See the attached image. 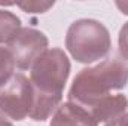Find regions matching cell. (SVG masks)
I'll return each mask as SVG.
<instances>
[{"label": "cell", "mask_w": 128, "mask_h": 126, "mask_svg": "<svg viewBox=\"0 0 128 126\" xmlns=\"http://www.w3.org/2000/svg\"><path fill=\"white\" fill-rule=\"evenodd\" d=\"M30 70L33 107L28 117L36 122H43L60 107L64 86L70 74V61L63 49L52 48L48 49Z\"/></svg>", "instance_id": "cell-1"}, {"label": "cell", "mask_w": 128, "mask_h": 126, "mask_svg": "<svg viewBox=\"0 0 128 126\" xmlns=\"http://www.w3.org/2000/svg\"><path fill=\"white\" fill-rule=\"evenodd\" d=\"M128 83V63L119 55H112L94 67L84 68L72 83L68 102L82 108L109 96L112 91L124 89Z\"/></svg>", "instance_id": "cell-2"}, {"label": "cell", "mask_w": 128, "mask_h": 126, "mask_svg": "<svg viewBox=\"0 0 128 126\" xmlns=\"http://www.w3.org/2000/svg\"><path fill=\"white\" fill-rule=\"evenodd\" d=\"M66 46L78 63H96L104 58L112 49L110 33L100 21L79 19L68 27Z\"/></svg>", "instance_id": "cell-3"}, {"label": "cell", "mask_w": 128, "mask_h": 126, "mask_svg": "<svg viewBox=\"0 0 128 126\" xmlns=\"http://www.w3.org/2000/svg\"><path fill=\"white\" fill-rule=\"evenodd\" d=\"M33 107V88L30 80L18 73L0 86V111L14 120H24Z\"/></svg>", "instance_id": "cell-4"}, {"label": "cell", "mask_w": 128, "mask_h": 126, "mask_svg": "<svg viewBox=\"0 0 128 126\" xmlns=\"http://www.w3.org/2000/svg\"><path fill=\"white\" fill-rule=\"evenodd\" d=\"M8 49L20 70H28L48 51V37L36 28H21Z\"/></svg>", "instance_id": "cell-5"}, {"label": "cell", "mask_w": 128, "mask_h": 126, "mask_svg": "<svg viewBox=\"0 0 128 126\" xmlns=\"http://www.w3.org/2000/svg\"><path fill=\"white\" fill-rule=\"evenodd\" d=\"M84 110L90 114L92 126H118L128 110V99L124 95H109Z\"/></svg>", "instance_id": "cell-6"}, {"label": "cell", "mask_w": 128, "mask_h": 126, "mask_svg": "<svg viewBox=\"0 0 128 126\" xmlns=\"http://www.w3.org/2000/svg\"><path fill=\"white\" fill-rule=\"evenodd\" d=\"M49 126H92L90 114L73 102H66L52 114Z\"/></svg>", "instance_id": "cell-7"}, {"label": "cell", "mask_w": 128, "mask_h": 126, "mask_svg": "<svg viewBox=\"0 0 128 126\" xmlns=\"http://www.w3.org/2000/svg\"><path fill=\"white\" fill-rule=\"evenodd\" d=\"M21 30V19L9 12L0 9V43H9Z\"/></svg>", "instance_id": "cell-8"}, {"label": "cell", "mask_w": 128, "mask_h": 126, "mask_svg": "<svg viewBox=\"0 0 128 126\" xmlns=\"http://www.w3.org/2000/svg\"><path fill=\"white\" fill-rule=\"evenodd\" d=\"M15 67L16 65H15V61H14V57H12L10 51L8 48L0 46V86L3 83H6L14 76Z\"/></svg>", "instance_id": "cell-9"}, {"label": "cell", "mask_w": 128, "mask_h": 126, "mask_svg": "<svg viewBox=\"0 0 128 126\" xmlns=\"http://www.w3.org/2000/svg\"><path fill=\"white\" fill-rule=\"evenodd\" d=\"M22 10L32 12V13H43L49 7L54 6V1H28V3H20L18 4Z\"/></svg>", "instance_id": "cell-10"}, {"label": "cell", "mask_w": 128, "mask_h": 126, "mask_svg": "<svg viewBox=\"0 0 128 126\" xmlns=\"http://www.w3.org/2000/svg\"><path fill=\"white\" fill-rule=\"evenodd\" d=\"M118 43H119V52H121V57L127 61L128 60V22L127 24H124V27H122L121 31H119Z\"/></svg>", "instance_id": "cell-11"}, {"label": "cell", "mask_w": 128, "mask_h": 126, "mask_svg": "<svg viewBox=\"0 0 128 126\" xmlns=\"http://www.w3.org/2000/svg\"><path fill=\"white\" fill-rule=\"evenodd\" d=\"M116 7L124 15H128V1H116Z\"/></svg>", "instance_id": "cell-12"}, {"label": "cell", "mask_w": 128, "mask_h": 126, "mask_svg": "<svg viewBox=\"0 0 128 126\" xmlns=\"http://www.w3.org/2000/svg\"><path fill=\"white\" fill-rule=\"evenodd\" d=\"M0 126H14L12 122L9 120V117L6 114H3L2 111H0Z\"/></svg>", "instance_id": "cell-13"}, {"label": "cell", "mask_w": 128, "mask_h": 126, "mask_svg": "<svg viewBox=\"0 0 128 126\" xmlns=\"http://www.w3.org/2000/svg\"><path fill=\"white\" fill-rule=\"evenodd\" d=\"M118 126H128V110H127V113H125V116L121 119V122L118 123Z\"/></svg>", "instance_id": "cell-14"}]
</instances>
